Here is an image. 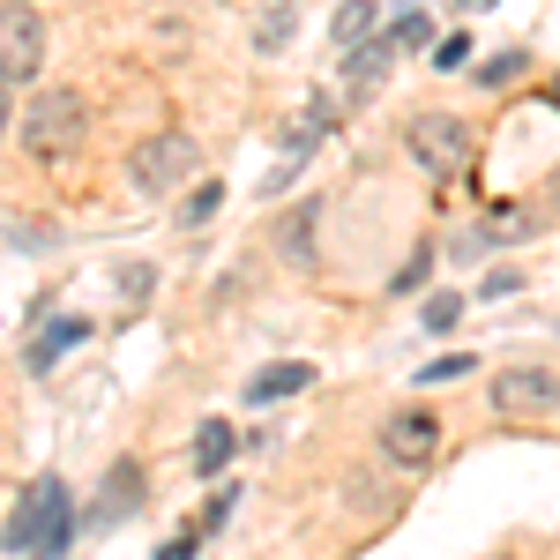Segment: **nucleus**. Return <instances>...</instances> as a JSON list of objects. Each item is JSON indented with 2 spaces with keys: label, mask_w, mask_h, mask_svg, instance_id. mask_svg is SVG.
Wrapping results in <instances>:
<instances>
[{
  "label": "nucleus",
  "mask_w": 560,
  "mask_h": 560,
  "mask_svg": "<svg viewBox=\"0 0 560 560\" xmlns=\"http://www.w3.org/2000/svg\"><path fill=\"white\" fill-rule=\"evenodd\" d=\"M68 538H75V501H68V486H60V478H31L23 501H15V516L0 523V546H8V553H31V560H60Z\"/></svg>",
  "instance_id": "obj_1"
},
{
  "label": "nucleus",
  "mask_w": 560,
  "mask_h": 560,
  "mask_svg": "<svg viewBox=\"0 0 560 560\" xmlns=\"http://www.w3.org/2000/svg\"><path fill=\"white\" fill-rule=\"evenodd\" d=\"M90 135V105L75 97V90H45V97H31V113H23V142H31V158H75Z\"/></svg>",
  "instance_id": "obj_2"
},
{
  "label": "nucleus",
  "mask_w": 560,
  "mask_h": 560,
  "mask_svg": "<svg viewBox=\"0 0 560 560\" xmlns=\"http://www.w3.org/2000/svg\"><path fill=\"white\" fill-rule=\"evenodd\" d=\"M45 68V15L31 0H8L0 8V83H31Z\"/></svg>",
  "instance_id": "obj_3"
},
{
  "label": "nucleus",
  "mask_w": 560,
  "mask_h": 560,
  "mask_svg": "<svg viewBox=\"0 0 560 560\" xmlns=\"http://www.w3.org/2000/svg\"><path fill=\"white\" fill-rule=\"evenodd\" d=\"M411 158H419L433 179H456L471 165V128H464L456 113H419V120H411Z\"/></svg>",
  "instance_id": "obj_4"
},
{
  "label": "nucleus",
  "mask_w": 560,
  "mask_h": 560,
  "mask_svg": "<svg viewBox=\"0 0 560 560\" xmlns=\"http://www.w3.org/2000/svg\"><path fill=\"white\" fill-rule=\"evenodd\" d=\"M202 165V150H195V135H150L142 150H135V187H150V195H165V187H179V179Z\"/></svg>",
  "instance_id": "obj_5"
},
{
  "label": "nucleus",
  "mask_w": 560,
  "mask_h": 560,
  "mask_svg": "<svg viewBox=\"0 0 560 560\" xmlns=\"http://www.w3.org/2000/svg\"><path fill=\"white\" fill-rule=\"evenodd\" d=\"M433 448H441V419H433V411H396V419L382 427V456L404 464V471H419Z\"/></svg>",
  "instance_id": "obj_6"
},
{
  "label": "nucleus",
  "mask_w": 560,
  "mask_h": 560,
  "mask_svg": "<svg viewBox=\"0 0 560 560\" xmlns=\"http://www.w3.org/2000/svg\"><path fill=\"white\" fill-rule=\"evenodd\" d=\"M553 404H560V382L546 374V366H509V374H493V411H509V419L553 411Z\"/></svg>",
  "instance_id": "obj_7"
},
{
  "label": "nucleus",
  "mask_w": 560,
  "mask_h": 560,
  "mask_svg": "<svg viewBox=\"0 0 560 560\" xmlns=\"http://www.w3.org/2000/svg\"><path fill=\"white\" fill-rule=\"evenodd\" d=\"M300 388H314V366L306 359H284V366H261L255 382H247V404H284Z\"/></svg>",
  "instance_id": "obj_8"
},
{
  "label": "nucleus",
  "mask_w": 560,
  "mask_h": 560,
  "mask_svg": "<svg viewBox=\"0 0 560 560\" xmlns=\"http://www.w3.org/2000/svg\"><path fill=\"white\" fill-rule=\"evenodd\" d=\"M232 448H240V433L224 427V419H202V427H195V471L217 478L224 464H232Z\"/></svg>",
  "instance_id": "obj_9"
},
{
  "label": "nucleus",
  "mask_w": 560,
  "mask_h": 560,
  "mask_svg": "<svg viewBox=\"0 0 560 560\" xmlns=\"http://www.w3.org/2000/svg\"><path fill=\"white\" fill-rule=\"evenodd\" d=\"M83 337H90V322H83V314H60V322L45 329L38 345H31V366H52L60 351H68V345H83Z\"/></svg>",
  "instance_id": "obj_10"
},
{
  "label": "nucleus",
  "mask_w": 560,
  "mask_h": 560,
  "mask_svg": "<svg viewBox=\"0 0 560 560\" xmlns=\"http://www.w3.org/2000/svg\"><path fill=\"white\" fill-rule=\"evenodd\" d=\"M366 31H374V0H345V8H337V45H351V52H359V45H366Z\"/></svg>",
  "instance_id": "obj_11"
},
{
  "label": "nucleus",
  "mask_w": 560,
  "mask_h": 560,
  "mask_svg": "<svg viewBox=\"0 0 560 560\" xmlns=\"http://www.w3.org/2000/svg\"><path fill=\"white\" fill-rule=\"evenodd\" d=\"M433 38V23H427V8H419V15H396V23H388V52H404V45H427Z\"/></svg>",
  "instance_id": "obj_12"
},
{
  "label": "nucleus",
  "mask_w": 560,
  "mask_h": 560,
  "mask_svg": "<svg viewBox=\"0 0 560 560\" xmlns=\"http://www.w3.org/2000/svg\"><path fill=\"white\" fill-rule=\"evenodd\" d=\"M217 202H224V187H217V179H202V187H195V195L179 202V217H187V224H210Z\"/></svg>",
  "instance_id": "obj_13"
},
{
  "label": "nucleus",
  "mask_w": 560,
  "mask_h": 560,
  "mask_svg": "<svg viewBox=\"0 0 560 560\" xmlns=\"http://www.w3.org/2000/svg\"><path fill=\"white\" fill-rule=\"evenodd\" d=\"M516 75H523V52H501V60H486V68H478V83H486V90L516 83Z\"/></svg>",
  "instance_id": "obj_14"
},
{
  "label": "nucleus",
  "mask_w": 560,
  "mask_h": 560,
  "mask_svg": "<svg viewBox=\"0 0 560 560\" xmlns=\"http://www.w3.org/2000/svg\"><path fill=\"white\" fill-rule=\"evenodd\" d=\"M456 314H464L456 292H433V300H427V329H456Z\"/></svg>",
  "instance_id": "obj_15"
},
{
  "label": "nucleus",
  "mask_w": 560,
  "mask_h": 560,
  "mask_svg": "<svg viewBox=\"0 0 560 560\" xmlns=\"http://www.w3.org/2000/svg\"><path fill=\"white\" fill-rule=\"evenodd\" d=\"M456 374H471V351H448V359H433L419 382H456Z\"/></svg>",
  "instance_id": "obj_16"
},
{
  "label": "nucleus",
  "mask_w": 560,
  "mask_h": 560,
  "mask_svg": "<svg viewBox=\"0 0 560 560\" xmlns=\"http://www.w3.org/2000/svg\"><path fill=\"white\" fill-rule=\"evenodd\" d=\"M433 60H441V68H464V60H471V38H441V45H433Z\"/></svg>",
  "instance_id": "obj_17"
},
{
  "label": "nucleus",
  "mask_w": 560,
  "mask_h": 560,
  "mask_svg": "<svg viewBox=\"0 0 560 560\" xmlns=\"http://www.w3.org/2000/svg\"><path fill=\"white\" fill-rule=\"evenodd\" d=\"M419 277H427V247H419V255L404 261V277H396V292H419Z\"/></svg>",
  "instance_id": "obj_18"
},
{
  "label": "nucleus",
  "mask_w": 560,
  "mask_h": 560,
  "mask_svg": "<svg viewBox=\"0 0 560 560\" xmlns=\"http://www.w3.org/2000/svg\"><path fill=\"white\" fill-rule=\"evenodd\" d=\"M195 538H202V530H195ZM195 538H173V546H165L158 560H187V553H195Z\"/></svg>",
  "instance_id": "obj_19"
},
{
  "label": "nucleus",
  "mask_w": 560,
  "mask_h": 560,
  "mask_svg": "<svg viewBox=\"0 0 560 560\" xmlns=\"http://www.w3.org/2000/svg\"><path fill=\"white\" fill-rule=\"evenodd\" d=\"M0 128H8V83H0Z\"/></svg>",
  "instance_id": "obj_20"
},
{
  "label": "nucleus",
  "mask_w": 560,
  "mask_h": 560,
  "mask_svg": "<svg viewBox=\"0 0 560 560\" xmlns=\"http://www.w3.org/2000/svg\"><path fill=\"white\" fill-rule=\"evenodd\" d=\"M546 97H553V105H560V75H553V83H546Z\"/></svg>",
  "instance_id": "obj_21"
},
{
  "label": "nucleus",
  "mask_w": 560,
  "mask_h": 560,
  "mask_svg": "<svg viewBox=\"0 0 560 560\" xmlns=\"http://www.w3.org/2000/svg\"><path fill=\"white\" fill-rule=\"evenodd\" d=\"M464 8H493V0H464Z\"/></svg>",
  "instance_id": "obj_22"
}]
</instances>
